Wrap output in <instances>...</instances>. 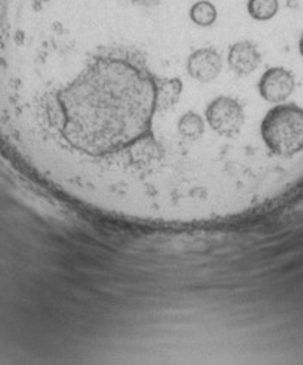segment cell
<instances>
[{
  "instance_id": "cell-3",
  "label": "cell",
  "mask_w": 303,
  "mask_h": 365,
  "mask_svg": "<svg viewBox=\"0 0 303 365\" xmlns=\"http://www.w3.org/2000/svg\"><path fill=\"white\" fill-rule=\"evenodd\" d=\"M248 15L258 22L273 19L279 12V0H248Z\"/></svg>"
},
{
  "instance_id": "cell-2",
  "label": "cell",
  "mask_w": 303,
  "mask_h": 365,
  "mask_svg": "<svg viewBox=\"0 0 303 365\" xmlns=\"http://www.w3.org/2000/svg\"><path fill=\"white\" fill-rule=\"evenodd\" d=\"M219 12L216 8L208 2V0H199V2L194 4L189 9V19L194 25L199 28H209L215 23Z\"/></svg>"
},
{
  "instance_id": "cell-4",
  "label": "cell",
  "mask_w": 303,
  "mask_h": 365,
  "mask_svg": "<svg viewBox=\"0 0 303 365\" xmlns=\"http://www.w3.org/2000/svg\"><path fill=\"white\" fill-rule=\"evenodd\" d=\"M130 2L139 8H153L158 6L162 0H130Z\"/></svg>"
},
{
  "instance_id": "cell-1",
  "label": "cell",
  "mask_w": 303,
  "mask_h": 365,
  "mask_svg": "<svg viewBox=\"0 0 303 365\" xmlns=\"http://www.w3.org/2000/svg\"><path fill=\"white\" fill-rule=\"evenodd\" d=\"M228 67L240 78L254 75L263 65V53L251 39H240L230 47Z\"/></svg>"
}]
</instances>
